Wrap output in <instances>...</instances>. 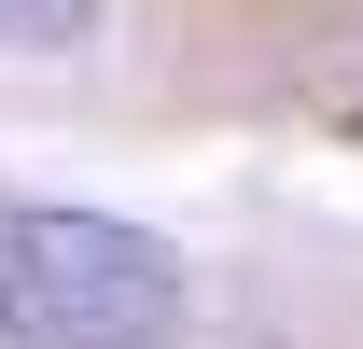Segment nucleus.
I'll return each instance as SVG.
<instances>
[{
    "label": "nucleus",
    "mask_w": 363,
    "mask_h": 349,
    "mask_svg": "<svg viewBox=\"0 0 363 349\" xmlns=\"http://www.w3.org/2000/svg\"><path fill=\"white\" fill-rule=\"evenodd\" d=\"M84 0H0V43H70Z\"/></svg>",
    "instance_id": "obj_2"
},
{
    "label": "nucleus",
    "mask_w": 363,
    "mask_h": 349,
    "mask_svg": "<svg viewBox=\"0 0 363 349\" xmlns=\"http://www.w3.org/2000/svg\"><path fill=\"white\" fill-rule=\"evenodd\" d=\"M182 321V265L112 210H14L0 223V336L14 349H154Z\"/></svg>",
    "instance_id": "obj_1"
}]
</instances>
